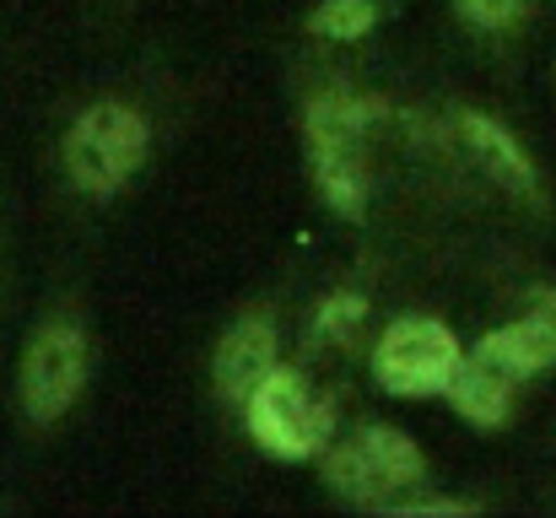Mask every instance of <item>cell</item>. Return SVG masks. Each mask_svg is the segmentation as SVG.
I'll use <instances>...</instances> for the list:
<instances>
[{
  "instance_id": "1",
  "label": "cell",
  "mask_w": 556,
  "mask_h": 518,
  "mask_svg": "<svg viewBox=\"0 0 556 518\" xmlns=\"http://www.w3.org/2000/svg\"><path fill=\"white\" fill-rule=\"evenodd\" d=\"M383 109L372 98H357L346 87H330L314 98L308 109V157H314V178L325 189V200L346 216L363 211L368 194V168H363V130Z\"/></svg>"
},
{
  "instance_id": "2",
  "label": "cell",
  "mask_w": 556,
  "mask_h": 518,
  "mask_svg": "<svg viewBox=\"0 0 556 518\" xmlns=\"http://www.w3.org/2000/svg\"><path fill=\"white\" fill-rule=\"evenodd\" d=\"M243 405H249V432H254L260 448H270L276 459H314V454L330 443L336 410H330V400H319L298 372L270 367Z\"/></svg>"
},
{
  "instance_id": "3",
  "label": "cell",
  "mask_w": 556,
  "mask_h": 518,
  "mask_svg": "<svg viewBox=\"0 0 556 518\" xmlns=\"http://www.w3.org/2000/svg\"><path fill=\"white\" fill-rule=\"evenodd\" d=\"M147 157V119L125 103L87 109L65 136V173L87 194H114Z\"/></svg>"
},
{
  "instance_id": "4",
  "label": "cell",
  "mask_w": 556,
  "mask_h": 518,
  "mask_svg": "<svg viewBox=\"0 0 556 518\" xmlns=\"http://www.w3.org/2000/svg\"><path fill=\"white\" fill-rule=\"evenodd\" d=\"M325 476L341 497L352 503H383L405 487L421 481V448L394 432V427H363L357 438H346L330 459H325Z\"/></svg>"
},
{
  "instance_id": "5",
  "label": "cell",
  "mask_w": 556,
  "mask_h": 518,
  "mask_svg": "<svg viewBox=\"0 0 556 518\" xmlns=\"http://www.w3.org/2000/svg\"><path fill=\"white\" fill-rule=\"evenodd\" d=\"M459 367V341L448 325L438 319H400L383 330V341L372 351V372L389 394H443V383Z\"/></svg>"
},
{
  "instance_id": "6",
  "label": "cell",
  "mask_w": 556,
  "mask_h": 518,
  "mask_svg": "<svg viewBox=\"0 0 556 518\" xmlns=\"http://www.w3.org/2000/svg\"><path fill=\"white\" fill-rule=\"evenodd\" d=\"M87 383V336L76 325H49L27 362H22V405L33 421H54L71 410V400Z\"/></svg>"
},
{
  "instance_id": "7",
  "label": "cell",
  "mask_w": 556,
  "mask_h": 518,
  "mask_svg": "<svg viewBox=\"0 0 556 518\" xmlns=\"http://www.w3.org/2000/svg\"><path fill=\"white\" fill-rule=\"evenodd\" d=\"M476 356H486L492 367L514 372V378H530V372H546L556 362V292H535L530 298V314L492 330L486 341L476 345Z\"/></svg>"
},
{
  "instance_id": "8",
  "label": "cell",
  "mask_w": 556,
  "mask_h": 518,
  "mask_svg": "<svg viewBox=\"0 0 556 518\" xmlns=\"http://www.w3.org/2000/svg\"><path fill=\"white\" fill-rule=\"evenodd\" d=\"M270 367H276V330L260 314L238 319L216 345V389L227 400H249Z\"/></svg>"
},
{
  "instance_id": "9",
  "label": "cell",
  "mask_w": 556,
  "mask_h": 518,
  "mask_svg": "<svg viewBox=\"0 0 556 518\" xmlns=\"http://www.w3.org/2000/svg\"><path fill=\"white\" fill-rule=\"evenodd\" d=\"M448 405L459 416H470L476 427H503L508 421V405H514V372L492 367L486 356H459L454 378L443 383Z\"/></svg>"
},
{
  "instance_id": "10",
  "label": "cell",
  "mask_w": 556,
  "mask_h": 518,
  "mask_svg": "<svg viewBox=\"0 0 556 518\" xmlns=\"http://www.w3.org/2000/svg\"><path fill=\"white\" fill-rule=\"evenodd\" d=\"M465 141L476 147V157L486 163L492 178H503L508 189H519V194H530L535 189V168H530V157L519 152V141L497 125V119H486V114H465Z\"/></svg>"
},
{
  "instance_id": "11",
  "label": "cell",
  "mask_w": 556,
  "mask_h": 518,
  "mask_svg": "<svg viewBox=\"0 0 556 518\" xmlns=\"http://www.w3.org/2000/svg\"><path fill=\"white\" fill-rule=\"evenodd\" d=\"M372 0H325L319 11H314V33L319 38H341V43H352V38H363L372 27Z\"/></svg>"
},
{
  "instance_id": "12",
  "label": "cell",
  "mask_w": 556,
  "mask_h": 518,
  "mask_svg": "<svg viewBox=\"0 0 556 518\" xmlns=\"http://www.w3.org/2000/svg\"><path fill=\"white\" fill-rule=\"evenodd\" d=\"M363 314H368V303H363V298H352V292H341V298H330V303L319 308L314 330H319L325 341H346V336L363 325Z\"/></svg>"
},
{
  "instance_id": "13",
  "label": "cell",
  "mask_w": 556,
  "mask_h": 518,
  "mask_svg": "<svg viewBox=\"0 0 556 518\" xmlns=\"http://www.w3.org/2000/svg\"><path fill=\"white\" fill-rule=\"evenodd\" d=\"M459 11L470 22H481V27H508L525 11V0H459Z\"/></svg>"
},
{
  "instance_id": "14",
  "label": "cell",
  "mask_w": 556,
  "mask_h": 518,
  "mask_svg": "<svg viewBox=\"0 0 556 518\" xmlns=\"http://www.w3.org/2000/svg\"><path fill=\"white\" fill-rule=\"evenodd\" d=\"M389 514H400V518H454V514H476V503L432 497V503H389Z\"/></svg>"
}]
</instances>
